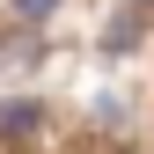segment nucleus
<instances>
[{
    "mask_svg": "<svg viewBox=\"0 0 154 154\" xmlns=\"http://www.w3.org/2000/svg\"><path fill=\"white\" fill-rule=\"evenodd\" d=\"M103 44H110V51H132V44H140V8H125L118 22H110V37H103Z\"/></svg>",
    "mask_w": 154,
    "mask_h": 154,
    "instance_id": "f257e3e1",
    "label": "nucleus"
},
{
    "mask_svg": "<svg viewBox=\"0 0 154 154\" xmlns=\"http://www.w3.org/2000/svg\"><path fill=\"white\" fill-rule=\"evenodd\" d=\"M29 125H37V103H0V132H8V140L29 132Z\"/></svg>",
    "mask_w": 154,
    "mask_h": 154,
    "instance_id": "f03ea898",
    "label": "nucleus"
},
{
    "mask_svg": "<svg viewBox=\"0 0 154 154\" xmlns=\"http://www.w3.org/2000/svg\"><path fill=\"white\" fill-rule=\"evenodd\" d=\"M15 8H22V15H29V22H44V15H51V8H59V0H15Z\"/></svg>",
    "mask_w": 154,
    "mask_h": 154,
    "instance_id": "7ed1b4c3",
    "label": "nucleus"
}]
</instances>
